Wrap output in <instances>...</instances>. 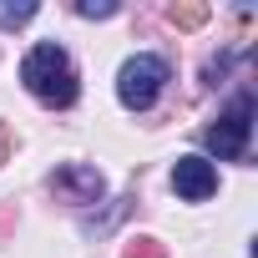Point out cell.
Instances as JSON below:
<instances>
[{
  "instance_id": "cell-6",
  "label": "cell",
  "mask_w": 258,
  "mask_h": 258,
  "mask_svg": "<svg viewBox=\"0 0 258 258\" xmlns=\"http://www.w3.org/2000/svg\"><path fill=\"white\" fill-rule=\"evenodd\" d=\"M167 21H172L177 31H198V26L208 21V6H203V0H182V6L167 11Z\"/></svg>"
},
{
  "instance_id": "cell-4",
  "label": "cell",
  "mask_w": 258,
  "mask_h": 258,
  "mask_svg": "<svg viewBox=\"0 0 258 258\" xmlns=\"http://www.w3.org/2000/svg\"><path fill=\"white\" fill-rule=\"evenodd\" d=\"M172 187H177V198L203 203V198L218 192V172H213L208 157H177V162H172Z\"/></svg>"
},
{
  "instance_id": "cell-1",
  "label": "cell",
  "mask_w": 258,
  "mask_h": 258,
  "mask_svg": "<svg viewBox=\"0 0 258 258\" xmlns=\"http://www.w3.org/2000/svg\"><path fill=\"white\" fill-rule=\"evenodd\" d=\"M21 81H26V91H31L36 101H46V106H71V101H76V71H71V56H66L56 41H41V46L26 51Z\"/></svg>"
},
{
  "instance_id": "cell-8",
  "label": "cell",
  "mask_w": 258,
  "mask_h": 258,
  "mask_svg": "<svg viewBox=\"0 0 258 258\" xmlns=\"http://www.w3.org/2000/svg\"><path fill=\"white\" fill-rule=\"evenodd\" d=\"M76 16H86V21H106V16H116V6H111V0H81Z\"/></svg>"
},
{
  "instance_id": "cell-9",
  "label": "cell",
  "mask_w": 258,
  "mask_h": 258,
  "mask_svg": "<svg viewBox=\"0 0 258 258\" xmlns=\"http://www.w3.org/2000/svg\"><path fill=\"white\" fill-rule=\"evenodd\" d=\"M36 16V6L26 0V6H0V26H21V21H31Z\"/></svg>"
},
{
  "instance_id": "cell-3",
  "label": "cell",
  "mask_w": 258,
  "mask_h": 258,
  "mask_svg": "<svg viewBox=\"0 0 258 258\" xmlns=\"http://www.w3.org/2000/svg\"><path fill=\"white\" fill-rule=\"evenodd\" d=\"M248 116H253V101L248 96H238L213 126H208V147L218 152V162H233V157H243V147H248Z\"/></svg>"
},
{
  "instance_id": "cell-7",
  "label": "cell",
  "mask_w": 258,
  "mask_h": 258,
  "mask_svg": "<svg viewBox=\"0 0 258 258\" xmlns=\"http://www.w3.org/2000/svg\"><path fill=\"white\" fill-rule=\"evenodd\" d=\"M121 258H167V248L157 238H132V243L121 248Z\"/></svg>"
},
{
  "instance_id": "cell-5",
  "label": "cell",
  "mask_w": 258,
  "mask_h": 258,
  "mask_svg": "<svg viewBox=\"0 0 258 258\" xmlns=\"http://www.w3.org/2000/svg\"><path fill=\"white\" fill-rule=\"evenodd\" d=\"M51 187H56L66 203H101V192H106L101 172H96V167H86V162H66V167L51 177Z\"/></svg>"
},
{
  "instance_id": "cell-10",
  "label": "cell",
  "mask_w": 258,
  "mask_h": 258,
  "mask_svg": "<svg viewBox=\"0 0 258 258\" xmlns=\"http://www.w3.org/2000/svg\"><path fill=\"white\" fill-rule=\"evenodd\" d=\"M6 152H11V132L0 126V162H6Z\"/></svg>"
},
{
  "instance_id": "cell-2",
  "label": "cell",
  "mask_w": 258,
  "mask_h": 258,
  "mask_svg": "<svg viewBox=\"0 0 258 258\" xmlns=\"http://www.w3.org/2000/svg\"><path fill=\"white\" fill-rule=\"evenodd\" d=\"M167 86V61L162 56H132L121 71H116V96L121 106H132V111H147Z\"/></svg>"
}]
</instances>
